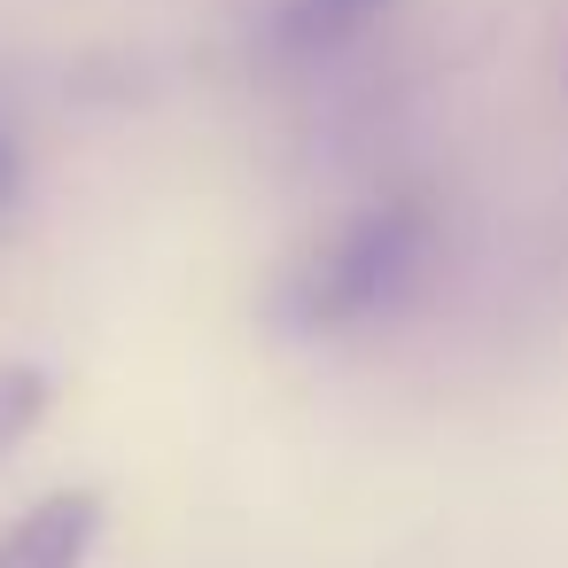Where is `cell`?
Listing matches in <instances>:
<instances>
[{"label": "cell", "instance_id": "cell-1", "mask_svg": "<svg viewBox=\"0 0 568 568\" xmlns=\"http://www.w3.org/2000/svg\"><path fill=\"white\" fill-rule=\"evenodd\" d=\"M436 257V211L428 195H374L351 219H335L281 281H273V327L296 343H335L374 320H389Z\"/></svg>", "mask_w": 568, "mask_h": 568}, {"label": "cell", "instance_id": "cell-2", "mask_svg": "<svg viewBox=\"0 0 568 568\" xmlns=\"http://www.w3.org/2000/svg\"><path fill=\"white\" fill-rule=\"evenodd\" d=\"M102 521H110V498L94 483H63L0 529V568H87L102 545Z\"/></svg>", "mask_w": 568, "mask_h": 568}, {"label": "cell", "instance_id": "cell-3", "mask_svg": "<svg viewBox=\"0 0 568 568\" xmlns=\"http://www.w3.org/2000/svg\"><path fill=\"white\" fill-rule=\"evenodd\" d=\"M397 0H281L273 9V63H320V55H343L351 40H366Z\"/></svg>", "mask_w": 568, "mask_h": 568}, {"label": "cell", "instance_id": "cell-4", "mask_svg": "<svg viewBox=\"0 0 568 568\" xmlns=\"http://www.w3.org/2000/svg\"><path fill=\"white\" fill-rule=\"evenodd\" d=\"M55 405V374L40 358H0V467L24 452V436L48 420Z\"/></svg>", "mask_w": 568, "mask_h": 568}, {"label": "cell", "instance_id": "cell-5", "mask_svg": "<svg viewBox=\"0 0 568 568\" xmlns=\"http://www.w3.org/2000/svg\"><path fill=\"white\" fill-rule=\"evenodd\" d=\"M17 203V149H9V133H0V211Z\"/></svg>", "mask_w": 568, "mask_h": 568}]
</instances>
